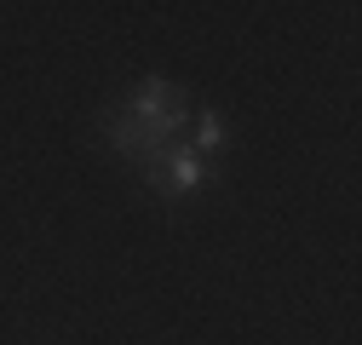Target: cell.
Listing matches in <instances>:
<instances>
[{
	"label": "cell",
	"mask_w": 362,
	"mask_h": 345,
	"mask_svg": "<svg viewBox=\"0 0 362 345\" xmlns=\"http://www.w3.org/2000/svg\"><path fill=\"white\" fill-rule=\"evenodd\" d=\"M190 150H196V156H207V161L224 150V121H218L213 110H202V115H196V139H190Z\"/></svg>",
	"instance_id": "cell-3"
},
{
	"label": "cell",
	"mask_w": 362,
	"mask_h": 345,
	"mask_svg": "<svg viewBox=\"0 0 362 345\" xmlns=\"http://www.w3.org/2000/svg\"><path fill=\"white\" fill-rule=\"evenodd\" d=\"M190 115H196V104H190V93L185 86H173V81H161V75H150V81H139L127 93V104H115L110 115H104V133H110V150L127 161V167H139L144 172V185L161 172V161L173 156V150H185L190 139Z\"/></svg>",
	"instance_id": "cell-1"
},
{
	"label": "cell",
	"mask_w": 362,
	"mask_h": 345,
	"mask_svg": "<svg viewBox=\"0 0 362 345\" xmlns=\"http://www.w3.org/2000/svg\"><path fill=\"white\" fill-rule=\"evenodd\" d=\"M213 185H218V167H213L207 156H196L190 144L173 150V156L161 161V172L150 179V190L167 196V201H178V196H202V190H213Z\"/></svg>",
	"instance_id": "cell-2"
}]
</instances>
